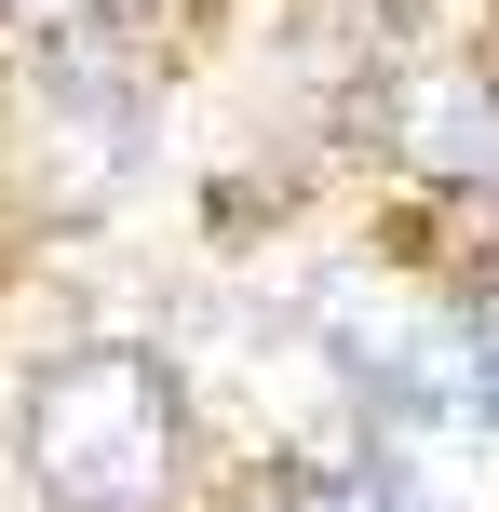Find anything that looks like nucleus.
<instances>
[{
	"instance_id": "f257e3e1",
	"label": "nucleus",
	"mask_w": 499,
	"mask_h": 512,
	"mask_svg": "<svg viewBox=\"0 0 499 512\" xmlns=\"http://www.w3.org/2000/svg\"><path fill=\"white\" fill-rule=\"evenodd\" d=\"M27 486L54 512H162L176 486V364L162 351H122V337H95V351H54L41 378H27Z\"/></svg>"
},
{
	"instance_id": "f03ea898",
	"label": "nucleus",
	"mask_w": 499,
	"mask_h": 512,
	"mask_svg": "<svg viewBox=\"0 0 499 512\" xmlns=\"http://www.w3.org/2000/svg\"><path fill=\"white\" fill-rule=\"evenodd\" d=\"M351 486L378 512H499V405L473 378L365 391V418H351Z\"/></svg>"
},
{
	"instance_id": "7ed1b4c3",
	"label": "nucleus",
	"mask_w": 499,
	"mask_h": 512,
	"mask_svg": "<svg viewBox=\"0 0 499 512\" xmlns=\"http://www.w3.org/2000/svg\"><path fill=\"white\" fill-rule=\"evenodd\" d=\"M243 512H378V499L351 486V472H270V486L243 499Z\"/></svg>"
},
{
	"instance_id": "20e7f679",
	"label": "nucleus",
	"mask_w": 499,
	"mask_h": 512,
	"mask_svg": "<svg viewBox=\"0 0 499 512\" xmlns=\"http://www.w3.org/2000/svg\"><path fill=\"white\" fill-rule=\"evenodd\" d=\"M473 391L499 405V310H473Z\"/></svg>"
},
{
	"instance_id": "39448f33",
	"label": "nucleus",
	"mask_w": 499,
	"mask_h": 512,
	"mask_svg": "<svg viewBox=\"0 0 499 512\" xmlns=\"http://www.w3.org/2000/svg\"><path fill=\"white\" fill-rule=\"evenodd\" d=\"M27 14H95V0H27Z\"/></svg>"
}]
</instances>
